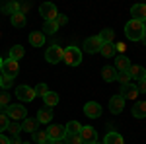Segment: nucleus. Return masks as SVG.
Returning a JSON list of instances; mask_svg holds the SVG:
<instances>
[{
  "label": "nucleus",
  "instance_id": "37",
  "mask_svg": "<svg viewBox=\"0 0 146 144\" xmlns=\"http://www.w3.org/2000/svg\"><path fill=\"white\" fill-rule=\"evenodd\" d=\"M47 92V84H37V88H35V96H45Z\"/></svg>",
  "mask_w": 146,
  "mask_h": 144
},
{
  "label": "nucleus",
  "instance_id": "12",
  "mask_svg": "<svg viewBox=\"0 0 146 144\" xmlns=\"http://www.w3.org/2000/svg\"><path fill=\"white\" fill-rule=\"evenodd\" d=\"M131 20H136V22H146V4H135L131 8Z\"/></svg>",
  "mask_w": 146,
  "mask_h": 144
},
{
  "label": "nucleus",
  "instance_id": "32",
  "mask_svg": "<svg viewBox=\"0 0 146 144\" xmlns=\"http://www.w3.org/2000/svg\"><path fill=\"white\" fill-rule=\"evenodd\" d=\"M33 140H35L37 144L49 140V136H47V131H37V133H33Z\"/></svg>",
  "mask_w": 146,
  "mask_h": 144
},
{
  "label": "nucleus",
  "instance_id": "45",
  "mask_svg": "<svg viewBox=\"0 0 146 144\" xmlns=\"http://www.w3.org/2000/svg\"><path fill=\"white\" fill-rule=\"evenodd\" d=\"M142 41L146 43V29H144V35H142Z\"/></svg>",
  "mask_w": 146,
  "mask_h": 144
},
{
  "label": "nucleus",
  "instance_id": "44",
  "mask_svg": "<svg viewBox=\"0 0 146 144\" xmlns=\"http://www.w3.org/2000/svg\"><path fill=\"white\" fill-rule=\"evenodd\" d=\"M51 144H66V142H64V138H62V140H51Z\"/></svg>",
  "mask_w": 146,
  "mask_h": 144
},
{
  "label": "nucleus",
  "instance_id": "30",
  "mask_svg": "<svg viewBox=\"0 0 146 144\" xmlns=\"http://www.w3.org/2000/svg\"><path fill=\"white\" fill-rule=\"evenodd\" d=\"M64 142L66 144H82L80 134H64Z\"/></svg>",
  "mask_w": 146,
  "mask_h": 144
},
{
  "label": "nucleus",
  "instance_id": "26",
  "mask_svg": "<svg viewBox=\"0 0 146 144\" xmlns=\"http://www.w3.org/2000/svg\"><path fill=\"white\" fill-rule=\"evenodd\" d=\"M10 22H12L14 27H23V25H25V16H23L22 12H18V14L10 16Z\"/></svg>",
  "mask_w": 146,
  "mask_h": 144
},
{
  "label": "nucleus",
  "instance_id": "9",
  "mask_svg": "<svg viewBox=\"0 0 146 144\" xmlns=\"http://www.w3.org/2000/svg\"><path fill=\"white\" fill-rule=\"evenodd\" d=\"M80 138H82V144H94L98 142V133L94 127H84L80 129Z\"/></svg>",
  "mask_w": 146,
  "mask_h": 144
},
{
  "label": "nucleus",
  "instance_id": "38",
  "mask_svg": "<svg viewBox=\"0 0 146 144\" xmlns=\"http://www.w3.org/2000/svg\"><path fill=\"white\" fill-rule=\"evenodd\" d=\"M12 84H14V80H12V78H8V76H2V88H4V90L12 88Z\"/></svg>",
  "mask_w": 146,
  "mask_h": 144
},
{
  "label": "nucleus",
  "instance_id": "8",
  "mask_svg": "<svg viewBox=\"0 0 146 144\" xmlns=\"http://www.w3.org/2000/svg\"><path fill=\"white\" fill-rule=\"evenodd\" d=\"M101 45H103V41L100 39V35H94V37H88V39L84 41V51H86V53H90V55L100 53Z\"/></svg>",
  "mask_w": 146,
  "mask_h": 144
},
{
  "label": "nucleus",
  "instance_id": "50",
  "mask_svg": "<svg viewBox=\"0 0 146 144\" xmlns=\"http://www.w3.org/2000/svg\"><path fill=\"white\" fill-rule=\"evenodd\" d=\"M94 144H100V142H94Z\"/></svg>",
  "mask_w": 146,
  "mask_h": 144
},
{
  "label": "nucleus",
  "instance_id": "31",
  "mask_svg": "<svg viewBox=\"0 0 146 144\" xmlns=\"http://www.w3.org/2000/svg\"><path fill=\"white\" fill-rule=\"evenodd\" d=\"M8 125H10L8 115L6 113H0V134H2V131H8Z\"/></svg>",
  "mask_w": 146,
  "mask_h": 144
},
{
  "label": "nucleus",
  "instance_id": "41",
  "mask_svg": "<svg viewBox=\"0 0 146 144\" xmlns=\"http://www.w3.org/2000/svg\"><path fill=\"white\" fill-rule=\"evenodd\" d=\"M125 49H127V47H125V43H115V53H121V55H123Z\"/></svg>",
  "mask_w": 146,
  "mask_h": 144
},
{
  "label": "nucleus",
  "instance_id": "7",
  "mask_svg": "<svg viewBox=\"0 0 146 144\" xmlns=\"http://www.w3.org/2000/svg\"><path fill=\"white\" fill-rule=\"evenodd\" d=\"M16 98L20 101H33L35 100V90L25 86V84H22V86L16 88Z\"/></svg>",
  "mask_w": 146,
  "mask_h": 144
},
{
  "label": "nucleus",
  "instance_id": "27",
  "mask_svg": "<svg viewBox=\"0 0 146 144\" xmlns=\"http://www.w3.org/2000/svg\"><path fill=\"white\" fill-rule=\"evenodd\" d=\"M100 53L105 56V58L113 56V55H115V43H103V45H101V49H100Z\"/></svg>",
  "mask_w": 146,
  "mask_h": 144
},
{
  "label": "nucleus",
  "instance_id": "34",
  "mask_svg": "<svg viewBox=\"0 0 146 144\" xmlns=\"http://www.w3.org/2000/svg\"><path fill=\"white\" fill-rule=\"evenodd\" d=\"M8 131H10L14 136H18V133H22V125H18V123L14 121V123H10V125H8Z\"/></svg>",
  "mask_w": 146,
  "mask_h": 144
},
{
  "label": "nucleus",
  "instance_id": "19",
  "mask_svg": "<svg viewBox=\"0 0 146 144\" xmlns=\"http://www.w3.org/2000/svg\"><path fill=\"white\" fill-rule=\"evenodd\" d=\"M129 66H131V60H129L125 55L117 56V60H115V70H117V72H127Z\"/></svg>",
  "mask_w": 146,
  "mask_h": 144
},
{
  "label": "nucleus",
  "instance_id": "18",
  "mask_svg": "<svg viewBox=\"0 0 146 144\" xmlns=\"http://www.w3.org/2000/svg\"><path fill=\"white\" fill-rule=\"evenodd\" d=\"M101 78L105 82H115L117 80V70H115V66H103L101 68Z\"/></svg>",
  "mask_w": 146,
  "mask_h": 144
},
{
  "label": "nucleus",
  "instance_id": "24",
  "mask_svg": "<svg viewBox=\"0 0 146 144\" xmlns=\"http://www.w3.org/2000/svg\"><path fill=\"white\" fill-rule=\"evenodd\" d=\"M80 129H82V125L78 121H68L64 125V133L66 134H80Z\"/></svg>",
  "mask_w": 146,
  "mask_h": 144
},
{
  "label": "nucleus",
  "instance_id": "29",
  "mask_svg": "<svg viewBox=\"0 0 146 144\" xmlns=\"http://www.w3.org/2000/svg\"><path fill=\"white\" fill-rule=\"evenodd\" d=\"M2 12H6V14L14 16V14H18V12H20V4H18V2H10V4H6V6L2 8Z\"/></svg>",
  "mask_w": 146,
  "mask_h": 144
},
{
  "label": "nucleus",
  "instance_id": "13",
  "mask_svg": "<svg viewBox=\"0 0 146 144\" xmlns=\"http://www.w3.org/2000/svg\"><path fill=\"white\" fill-rule=\"evenodd\" d=\"M123 100H136V96H138V88H136L135 84H125L121 86V94H119Z\"/></svg>",
  "mask_w": 146,
  "mask_h": 144
},
{
  "label": "nucleus",
  "instance_id": "5",
  "mask_svg": "<svg viewBox=\"0 0 146 144\" xmlns=\"http://www.w3.org/2000/svg\"><path fill=\"white\" fill-rule=\"evenodd\" d=\"M62 53H64V49L62 47H58V45H51L49 49H47V62H51V64H56V62H60L62 60Z\"/></svg>",
  "mask_w": 146,
  "mask_h": 144
},
{
  "label": "nucleus",
  "instance_id": "1",
  "mask_svg": "<svg viewBox=\"0 0 146 144\" xmlns=\"http://www.w3.org/2000/svg\"><path fill=\"white\" fill-rule=\"evenodd\" d=\"M146 25L142 22H136V20H129L125 25V35L131 39V41H140L142 35H144Z\"/></svg>",
  "mask_w": 146,
  "mask_h": 144
},
{
  "label": "nucleus",
  "instance_id": "25",
  "mask_svg": "<svg viewBox=\"0 0 146 144\" xmlns=\"http://www.w3.org/2000/svg\"><path fill=\"white\" fill-rule=\"evenodd\" d=\"M23 55H25V51H23L22 45H14V47L10 49V58H12V60H16V62H18Z\"/></svg>",
  "mask_w": 146,
  "mask_h": 144
},
{
  "label": "nucleus",
  "instance_id": "28",
  "mask_svg": "<svg viewBox=\"0 0 146 144\" xmlns=\"http://www.w3.org/2000/svg\"><path fill=\"white\" fill-rule=\"evenodd\" d=\"M100 39L103 43H113V39H115V31L113 29H103L100 33Z\"/></svg>",
  "mask_w": 146,
  "mask_h": 144
},
{
  "label": "nucleus",
  "instance_id": "49",
  "mask_svg": "<svg viewBox=\"0 0 146 144\" xmlns=\"http://www.w3.org/2000/svg\"><path fill=\"white\" fill-rule=\"evenodd\" d=\"M22 144H31V142H22Z\"/></svg>",
  "mask_w": 146,
  "mask_h": 144
},
{
  "label": "nucleus",
  "instance_id": "10",
  "mask_svg": "<svg viewBox=\"0 0 146 144\" xmlns=\"http://www.w3.org/2000/svg\"><path fill=\"white\" fill-rule=\"evenodd\" d=\"M84 115L90 117V119H98L101 115V105L98 101H88V103L84 105Z\"/></svg>",
  "mask_w": 146,
  "mask_h": 144
},
{
  "label": "nucleus",
  "instance_id": "51",
  "mask_svg": "<svg viewBox=\"0 0 146 144\" xmlns=\"http://www.w3.org/2000/svg\"><path fill=\"white\" fill-rule=\"evenodd\" d=\"M0 109H2V107H0Z\"/></svg>",
  "mask_w": 146,
  "mask_h": 144
},
{
  "label": "nucleus",
  "instance_id": "42",
  "mask_svg": "<svg viewBox=\"0 0 146 144\" xmlns=\"http://www.w3.org/2000/svg\"><path fill=\"white\" fill-rule=\"evenodd\" d=\"M0 144H10V138L4 136V134H0Z\"/></svg>",
  "mask_w": 146,
  "mask_h": 144
},
{
  "label": "nucleus",
  "instance_id": "33",
  "mask_svg": "<svg viewBox=\"0 0 146 144\" xmlns=\"http://www.w3.org/2000/svg\"><path fill=\"white\" fill-rule=\"evenodd\" d=\"M56 29H58L56 22H45V25H43V31H47V33H56Z\"/></svg>",
  "mask_w": 146,
  "mask_h": 144
},
{
  "label": "nucleus",
  "instance_id": "46",
  "mask_svg": "<svg viewBox=\"0 0 146 144\" xmlns=\"http://www.w3.org/2000/svg\"><path fill=\"white\" fill-rule=\"evenodd\" d=\"M39 144H51V140H45V142H39Z\"/></svg>",
  "mask_w": 146,
  "mask_h": 144
},
{
  "label": "nucleus",
  "instance_id": "20",
  "mask_svg": "<svg viewBox=\"0 0 146 144\" xmlns=\"http://www.w3.org/2000/svg\"><path fill=\"white\" fill-rule=\"evenodd\" d=\"M103 144H125L123 136L119 133H115V131H107V134H105V142Z\"/></svg>",
  "mask_w": 146,
  "mask_h": 144
},
{
  "label": "nucleus",
  "instance_id": "16",
  "mask_svg": "<svg viewBox=\"0 0 146 144\" xmlns=\"http://www.w3.org/2000/svg\"><path fill=\"white\" fill-rule=\"evenodd\" d=\"M29 43H31V47H43L45 45V33L43 31H31L29 33Z\"/></svg>",
  "mask_w": 146,
  "mask_h": 144
},
{
  "label": "nucleus",
  "instance_id": "23",
  "mask_svg": "<svg viewBox=\"0 0 146 144\" xmlns=\"http://www.w3.org/2000/svg\"><path fill=\"white\" fill-rule=\"evenodd\" d=\"M43 101H45V107H55L58 103V94L56 92H47L43 96Z\"/></svg>",
  "mask_w": 146,
  "mask_h": 144
},
{
  "label": "nucleus",
  "instance_id": "11",
  "mask_svg": "<svg viewBox=\"0 0 146 144\" xmlns=\"http://www.w3.org/2000/svg\"><path fill=\"white\" fill-rule=\"evenodd\" d=\"M64 127L62 125H51L49 129H47V136H49V140H62L64 138Z\"/></svg>",
  "mask_w": 146,
  "mask_h": 144
},
{
  "label": "nucleus",
  "instance_id": "22",
  "mask_svg": "<svg viewBox=\"0 0 146 144\" xmlns=\"http://www.w3.org/2000/svg\"><path fill=\"white\" fill-rule=\"evenodd\" d=\"M37 125H39L37 119H23L22 131H25V133H37Z\"/></svg>",
  "mask_w": 146,
  "mask_h": 144
},
{
  "label": "nucleus",
  "instance_id": "40",
  "mask_svg": "<svg viewBox=\"0 0 146 144\" xmlns=\"http://www.w3.org/2000/svg\"><path fill=\"white\" fill-rule=\"evenodd\" d=\"M136 88H138L140 94H146V80H140V82L136 84Z\"/></svg>",
  "mask_w": 146,
  "mask_h": 144
},
{
  "label": "nucleus",
  "instance_id": "4",
  "mask_svg": "<svg viewBox=\"0 0 146 144\" xmlns=\"http://www.w3.org/2000/svg\"><path fill=\"white\" fill-rule=\"evenodd\" d=\"M6 115H8V119H12V121H23L25 119V107L23 105H8L6 107Z\"/></svg>",
  "mask_w": 146,
  "mask_h": 144
},
{
  "label": "nucleus",
  "instance_id": "15",
  "mask_svg": "<svg viewBox=\"0 0 146 144\" xmlns=\"http://www.w3.org/2000/svg\"><path fill=\"white\" fill-rule=\"evenodd\" d=\"M123 109H125V100L121 96H113L111 100H109V111L117 115V113H121Z\"/></svg>",
  "mask_w": 146,
  "mask_h": 144
},
{
  "label": "nucleus",
  "instance_id": "43",
  "mask_svg": "<svg viewBox=\"0 0 146 144\" xmlns=\"http://www.w3.org/2000/svg\"><path fill=\"white\" fill-rule=\"evenodd\" d=\"M10 144H22V140L18 136H14V138H10Z\"/></svg>",
  "mask_w": 146,
  "mask_h": 144
},
{
  "label": "nucleus",
  "instance_id": "47",
  "mask_svg": "<svg viewBox=\"0 0 146 144\" xmlns=\"http://www.w3.org/2000/svg\"><path fill=\"white\" fill-rule=\"evenodd\" d=\"M0 88H2V72H0Z\"/></svg>",
  "mask_w": 146,
  "mask_h": 144
},
{
  "label": "nucleus",
  "instance_id": "6",
  "mask_svg": "<svg viewBox=\"0 0 146 144\" xmlns=\"http://www.w3.org/2000/svg\"><path fill=\"white\" fill-rule=\"evenodd\" d=\"M39 12H41V16L45 18V22H55L56 16H58V12H56V6H55V4H51V2H45V4H41V6H39Z\"/></svg>",
  "mask_w": 146,
  "mask_h": 144
},
{
  "label": "nucleus",
  "instance_id": "35",
  "mask_svg": "<svg viewBox=\"0 0 146 144\" xmlns=\"http://www.w3.org/2000/svg\"><path fill=\"white\" fill-rule=\"evenodd\" d=\"M10 105V94H0V107H8Z\"/></svg>",
  "mask_w": 146,
  "mask_h": 144
},
{
  "label": "nucleus",
  "instance_id": "3",
  "mask_svg": "<svg viewBox=\"0 0 146 144\" xmlns=\"http://www.w3.org/2000/svg\"><path fill=\"white\" fill-rule=\"evenodd\" d=\"M2 76H8V78H16L18 76V72H20V64L16 62V60H12V58H6L4 62H2Z\"/></svg>",
  "mask_w": 146,
  "mask_h": 144
},
{
  "label": "nucleus",
  "instance_id": "21",
  "mask_svg": "<svg viewBox=\"0 0 146 144\" xmlns=\"http://www.w3.org/2000/svg\"><path fill=\"white\" fill-rule=\"evenodd\" d=\"M133 117H136V119H144L146 117V101L135 103V107H133Z\"/></svg>",
  "mask_w": 146,
  "mask_h": 144
},
{
  "label": "nucleus",
  "instance_id": "36",
  "mask_svg": "<svg viewBox=\"0 0 146 144\" xmlns=\"http://www.w3.org/2000/svg\"><path fill=\"white\" fill-rule=\"evenodd\" d=\"M117 80L121 82V86H125V84H129V80H131V78H129L127 72H117Z\"/></svg>",
  "mask_w": 146,
  "mask_h": 144
},
{
  "label": "nucleus",
  "instance_id": "48",
  "mask_svg": "<svg viewBox=\"0 0 146 144\" xmlns=\"http://www.w3.org/2000/svg\"><path fill=\"white\" fill-rule=\"evenodd\" d=\"M2 62H4V60H2V56H0V70H2Z\"/></svg>",
  "mask_w": 146,
  "mask_h": 144
},
{
  "label": "nucleus",
  "instance_id": "17",
  "mask_svg": "<svg viewBox=\"0 0 146 144\" xmlns=\"http://www.w3.org/2000/svg\"><path fill=\"white\" fill-rule=\"evenodd\" d=\"M37 121L41 123V125H47V123L53 121V109H49V107H43V109H39L37 113Z\"/></svg>",
  "mask_w": 146,
  "mask_h": 144
},
{
  "label": "nucleus",
  "instance_id": "2",
  "mask_svg": "<svg viewBox=\"0 0 146 144\" xmlns=\"http://www.w3.org/2000/svg\"><path fill=\"white\" fill-rule=\"evenodd\" d=\"M62 60L66 62L68 66H78L82 62V51L78 47H66L62 53Z\"/></svg>",
  "mask_w": 146,
  "mask_h": 144
},
{
  "label": "nucleus",
  "instance_id": "39",
  "mask_svg": "<svg viewBox=\"0 0 146 144\" xmlns=\"http://www.w3.org/2000/svg\"><path fill=\"white\" fill-rule=\"evenodd\" d=\"M56 25H58V27H60V25H64V23H68V18L66 16H60V14H58V16H56Z\"/></svg>",
  "mask_w": 146,
  "mask_h": 144
},
{
  "label": "nucleus",
  "instance_id": "14",
  "mask_svg": "<svg viewBox=\"0 0 146 144\" xmlns=\"http://www.w3.org/2000/svg\"><path fill=\"white\" fill-rule=\"evenodd\" d=\"M127 74H129V78H135V80H146V68L138 66V64H131L129 66V70H127Z\"/></svg>",
  "mask_w": 146,
  "mask_h": 144
}]
</instances>
